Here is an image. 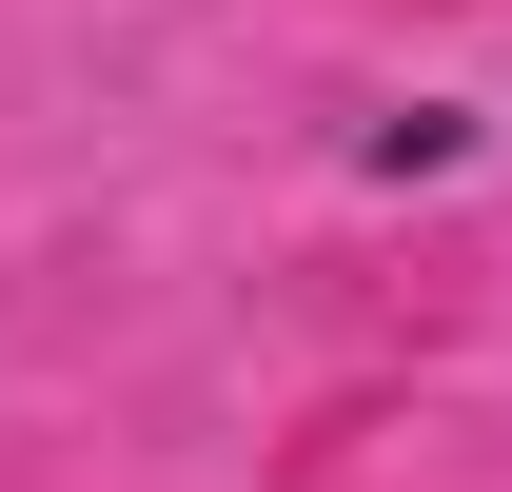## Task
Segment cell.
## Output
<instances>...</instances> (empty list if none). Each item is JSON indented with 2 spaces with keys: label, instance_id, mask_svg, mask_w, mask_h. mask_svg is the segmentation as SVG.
Listing matches in <instances>:
<instances>
[{
  "label": "cell",
  "instance_id": "obj_1",
  "mask_svg": "<svg viewBox=\"0 0 512 492\" xmlns=\"http://www.w3.org/2000/svg\"><path fill=\"white\" fill-rule=\"evenodd\" d=\"M473 158V99H394V119H355V178H453Z\"/></svg>",
  "mask_w": 512,
  "mask_h": 492
}]
</instances>
